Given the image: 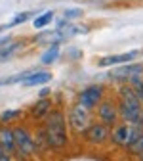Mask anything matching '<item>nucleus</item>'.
I'll list each match as a JSON object with an SVG mask.
<instances>
[{
	"instance_id": "nucleus-20",
	"label": "nucleus",
	"mask_w": 143,
	"mask_h": 161,
	"mask_svg": "<svg viewBox=\"0 0 143 161\" xmlns=\"http://www.w3.org/2000/svg\"><path fill=\"white\" fill-rule=\"evenodd\" d=\"M2 121H10V119H13V117H19V109H12V111H4L2 115Z\"/></svg>"
},
{
	"instance_id": "nucleus-14",
	"label": "nucleus",
	"mask_w": 143,
	"mask_h": 161,
	"mask_svg": "<svg viewBox=\"0 0 143 161\" xmlns=\"http://www.w3.org/2000/svg\"><path fill=\"white\" fill-rule=\"evenodd\" d=\"M50 100H46V98H42V100H40V102L33 108V113L36 115V117H40V115H46L48 111H50Z\"/></svg>"
},
{
	"instance_id": "nucleus-22",
	"label": "nucleus",
	"mask_w": 143,
	"mask_h": 161,
	"mask_svg": "<svg viewBox=\"0 0 143 161\" xmlns=\"http://www.w3.org/2000/svg\"><path fill=\"white\" fill-rule=\"evenodd\" d=\"M137 123H139V127H141V129H143V113H141V115H139V121H137Z\"/></svg>"
},
{
	"instance_id": "nucleus-21",
	"label": "nucleus",
	"mask_w": 143,
	"mask_h": 161,
	"mask_svg": "<svg viewBox=\"0 0 143 161\" xmlns=\"http://www.w3.org/2000/svg\"><path fill=\"white\" fill-rule=\"evenodd\" d=\"M0 161H12V159H10V155H8L2 148H0Z\"/></svg>"
},
{
	"instance_id": "nucleus-8",
	"label": "nucleus",
	"mask_w": 143,
	"mask_h": 161,
	"mask_svg": "<svg viewBox=\"0 0 143 161\" xmlns=\"http://www.w3.org/2000/svg\"><path fill=\"white\" fill-rule=\"evenodd\" d=\"M120 115L124 117L128 123H137L141 115V106L139 102H122L120 104Z\"/></svg>"
},
{
	"instance_id": "nucleus-24",
	"label": "nucleus",
	"mask_w": 143,
	"mask_h": 161,
	"mask_svg": "<svg viewBox=\"0 0 143 161\" xmlns=\"http://www.w3.org/2000/svg\"><path fill=\"white\" fill-rule=\"evenodd\" d=\"M139 159H141V161H143V152H141V153H139Z\"/></svg>"
},
{
	"instance_id": "nucleus-10",
	"label": "nucleus",
	"mask_w": 143,
	"mask_h": 161,
	"mask_svg": "<svg viewBox=\"0 0 143 161\" xmlns=\"http://www.w3.org/2000/svg\"><path fill=\"white\" fill-rule=\"evenodd\" d=\"M116 108L111 104V102H103L99 106V117L101 121H103L105 125H115V121H116Z\"/></svg>"
},
{
	"instance_id": "nucleus-3",
	"label": "nucleus",
	"mask_w": 143,
	"mask_h": 161,
	"mask_svg": "<svg viewBox=\"0 0 143 161\" xmlns=\"http://www.w3.org/2000/svg\"><path fill=\"white\" fill-rule=\"evenodd\" d=\"M12 134H13L15 148L21 152V153L29 155V153H33V152H34V140L31 138V134H29L25 129H15Z\"/></svg>"
},
{
	"instance_id": "nucleus-12",
	"label": "nucleus",
	"mask_w": 143,
	"mask_h": 161,
	"mask_svg": "<svg viewBox=\"0 0 143 161\" xmlns=\"http://www.w3.org/2000/svg\"><path fill=\"white\" fill-rule=\"evenodd\" d=\"M0 148L4 152L6 150H15V142H13V134L8 129H0Z\"/></svg>"
},
{
	"instance_id": "nucleus-16",
	"label": "nucleus",
	"mask_w": 143,
	"mask_h": 161,
	"mask_svg": "<svg viewBox=\"0 0 143 161\" xmlns=\"http://www.w3.org/2000/svg\"><path fill=\"white\" fill-rule=\"evenodd\" d=\"M17 48H19V44H6V46H2V48H0V59L10 58Z\"/></svg>"
},
{
	"instance_id": "nucleus-1",
	"label": "nucleus",
	"mask_w": 143,
	"mask_h": 161,
	"mask_svg": "<svg viewBox=\"0 0 143 161\" xmlns=\"http://www.w3.org/2000/svg\"><path fill=\"white\" fill-rule=\"evenodd\" d=\"M48 144L54 148H61L67 144V130H65V119L61 113H50L48 117V127H46Z\"/></svg>"
},
{
	"instance_id": "nucleus-18",
	"label": "nucleus",
	"mask_w": 143,
	"mask_h": 161,
	"mask_svg": "<svg viewBox=\"0 0 143 161\" xmlns=\"http://www.w3.org/2000/svg\"><path fill=\"white\" fill-rule=\"evenodd\" d=\"M33 15V12H23V14H17L15 15V19L10 23V25H19V23H23V21H27V19Z\"/></svg>"
},
{
	"instance_id": "nucleus-13",
	"label": "nucleus",
	"mask_w": 143,
	"mask_h": 161,
	"mask_svg": "<svg viewBox=\"0 0 143 161\" xmlns=\"http://www.w3.org/2000/svg\"><path fill=\"white\" fill-rule=\"evenodd\" d=\"M57 56H59V46H57V44H52V46L46 50V54L42 56V59H40V62H42V64H52V62H55Z\"/></svg>"
},
{
	"instance_id": "nucleus-23",
	"label": "nucleus",
	"mask_w": 143,
	"mask_h": 161,
	"mask_svg": "<svg viewBox=\"0 0 143 161\" xmlns=\"http://www.w3.org/2000/svg\"><path fill=\"white\" fill-rule=\"evenodd\" d=\"M48 94H50V90H42V92H40V96H42V98H46Z\"/></svg>"
},
{
	"instance_id": "nucleus-15",
	"label": "nucleus",
	"mask_w": 143,
	"mask_h": 161,
	"mask_svg": "<svg viewBox=\"0 0 143 161\" xmlns=\"http://www.w3.org/2000/svg\"><path fill=\"white\" fill-rule=\"evenodd\" d=\"M52 17H54V12H44L42 15H38V17L34 19V27H36V29L46 27V25L52 21Z\"/></svg>"
},
{
	"instance_id": "nucleus-17",
	"label": "nucleus",
	"mask_w": 143,
	"mask_h": 161,
	"mask_svg": "<svg viewBox=\"0 0 143 161\" xmlns=\"http://www.w3.org/2000/svg\"><path fill=\"white\" fill-rule=\"evenodd\" d=\"M63 17L67 19V21H69V19L82 17V10H80V8H69V10H65V12H63Z\"/></svg>"
},
{
	"instance_id": "nucleus-6",
	"label": "nucleus",
	"mask_w": 143,
	"mask_h": 161,
	"mask_svg": "<svg viewBox=\"0 0 143 161\" xmlns=\"http://www.w3.org/2000/svg\"><path fill=\"white\" fill-rule=\"evenodd\" d=\"M84 136L90 142H95V144H101L109 138V129L105 125H88L84 129Z\"/></svg>"
},
{
	"instance_id": "nucleus-5",
	"label": "nucleus",
	"mask_w": 143,
	"mask_h": 161,
	"mask_svg": "<svg viewBox=\"0 0 143 161\" xmlns=\"http://www.w3.org/2000/svg\"><path fill=\"white\" fill-rule=\"evenodd\" d=\"M69 123H71L76 130L86 129V125H90V113H88V109L82 108V106L74 108V109L71 111V115H69Z\"/></svg>"
},
{
	"instance_id": "nucleus-7",
	"label": "nucleus",
	"mask_w": 143,
	"mask_h": 161,
	"mask_svg": "<svg viewBox=\"0 0 143 161\" xmlns=\"http://www.w3.org/2000/svg\"><path fill=\"white\" fill-rule=\"evenodd\" d=\"M137 56H139L137 50L126 52V54H116V56H107V58H101L97 62V65L99 67H109V65H116V64H128V62H132V59H135Z\"/></svg>"
},
{
	"instance_id": "nucleus-9",
	"label": "nucleus",
	"mask_w": 143,
	"mask_h": 161,
	"mask_svg": "<svg viewBox=\"0 0 143 161\" xmlns=\"http://www.w3.org/2000/svg\"><path fill=\"white\" fill-rule=\"evenodd\" d=\"M141 73H143V65L141 64H128L124 67L113 71L109 77H113V79H134V77H139Z\"/></svg>"
},
{
	"instance_id": "nucleus-11",
	"label": "nucleus",
	"mask_w": 143,
	"mask_h": 161,
	"mask_svg": "<svg viewBox=\"0 0 143 161\" xmlns=\"http://www.w3.org/2000/svg\"><path fill=\"white\" fill-rule=\"evenodd\" d=\"M52 79V75L48 71H33L25 80H23V85L25 86H34V85H44L48 83V80Z\"/></svg>"
},
{
	"instance_id": "nucleus-19",
	"label": "nucleus",
	"mask_w": 143,
	"mask_h": 161,
	"mask_svg": "<svg viewBox=\"0 0 143 161\" xmlns=\"http://www.w3.org/2000/svg\"><path fill=\"white\" fill-rule=\"evenodd\" d=\"M130 148H132V150H134V152H135L137 155H139V153L143 152V134H141V136H139V138L135 140V142H134V144H132Z\"/></svg>"
},
{
	"instance_id": "nucleus-2",
	"label": "nucleus",
	"mask_w": 143,
	"mask_h": 161,
	"mask_svg": "<svg viewBox=\"0 0 143 161\" xmlns=\"http://www.w3.org/2000/svg\"><path fill=\"white\" fill-rule=\"evenodd\" d=\"M141 134H143V129L139 127V123H135V125H120V127L115 129L113 140L116 144H122V146H132Z\"/></svg>"
},
{
	"instance_id": "nucleus-4",
	"label": "nucleus",
	"mask_w": 143,
	"mask_h": 161,
	"mask_svg": "<svg viewBox=\"0 0 143 161\" xmlns=\"http://www.w3.org/2000/svg\"><path fill=\"white\" fill-rule=\"evenodd\" d=\"M101 86H88L82 94H80V106L86 108V109H92L99 104L101 100Z\"/></svg>"
}]
</instances>
